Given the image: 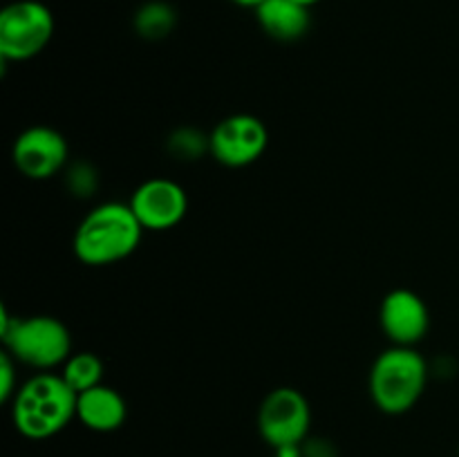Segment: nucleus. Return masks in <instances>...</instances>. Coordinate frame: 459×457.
Returning a JSON list of instances; mask_svg holds the SVG:
<instances>
[{
  "label": "nucleus",
  "mask_w": 459,
  "mask_h": 457,
  "mask_svg": "<svg viewBox=\"0 0 459 457\" xmlns=\"http://www.w3.org/2000/svg\"><path fill=\"white\" fill-rule=\"evenodd\" d=\"M143 227L130 204L106 202L99 204L81 220L74 231L72 249L88 267H106L126 260L137 251Z\"/></svg>",
  "instance_id": "f257e3e1"
},
{
  "label": "nucleus",
  "mask_w": 459,
  "mask_h": 457,
  "mask_svg": "<svg viewBox=\"0 0 459 457\" xmlns=\"http://www.w3.org/2000/svg\"><path fill=\"white\" fill-rule=\"evenodd\" d=\"M76 419V392L61 375L40 372L18 385L12 399V421L25 439L43 442Z\"/></svg>",
  "instance_id": "f03ea898"
},
{
  "label": "nucleus",
  "mask_w": 459,
  "mask_h": 457,
  "mask_svg": "<svg viewBox=\"0 0 459 457\" xmlns=\"http://www.w3.org/2000/svg\"><path fill=\"white\" fill-rule=\"evenodd\" d=\"M429 384V363L415 348L393 345L375 358L368 390L370 399L385 415L412 410Z\"/></svg>",
  "instance_id": "7ed1b4c3"
},
{
  "label": "nucleus",
  "mask_w": 459,
  "mask_h": 457,
  "mask_svg": "<svg viewBox=\"0 0 459 457\" xmlns=\"http://www.w3.org/2000/svg\"><path fill=\"white\" fill-rule=\"evenodd\" d=\"M0 334L7 352L18 363L36 370H52L63 366L72 354V334L65 323L45 314L12 318L3 307Z\"/></svg>",
  "instance_id": "20e7f679"
},
{
  "label": "nucleus",
  "mask_w": 459,
  "mask_h": 457,
  "mask_svg": "<svg viewBox=\"0 0 459 457\" xmlns=\"http://www.w3.org/2000/svg\"><path fill=\"white\" fill-rule=\"evenodd\" d=\"M54 13L39 0H16L0 12V58L22 63L39 56L54 36Z\"/></svg>",
  "instance_id": "39448f33"
},
{
  "label": "nucleus",
  "mask_w": 459,
  "mask_h": 457,
  "mask_svg": "<svg viewBox=\"0 0 459 457\" xmlns=\"http://www.w3.org/2000/svg\"><path fill=\"white\" fill-rule=\"evenodd\" d=\"M312 408L300 390L282 385L272 390L258 408V433L267 446L299 448L309 437Z\"/></svg>",
  "instance_id": "423d86ee"
},
{
  "label": "nucleus",
  "mask_w": 459,
  "mask_h": 457,
  "mask_svg": "<svg viewBox=\"0 0 459 457\" xmlns=\"http://www.w3.org/2000/svg\"><path fill=\"white\" fill-rule=\"evenodd\" d=\"M269 146V130L258 116H224L209 134V155L227 168H245L263 157Z\"/></svg>",
  "instance_id": "0eeeda50"
},
{
  "label": "nucleus",
  "mask_w": 459,
  "mask_h": 457,
  "mask_svg": "<svg viewBox=\"0 0 459 457\" xmlns=\"http://www.w3.org/2000/svg\"><path fill=\"white\" fill-rule=\"evenodd\" d=\"M128 204L143 231H169L186 218L188 197L173 179L152 177L134 188Z\"/></svg>",
  "instance_id": "6e6552de"
},
{
  "label": "nucleus",
  "mask_w": 459,
  "mask_h": 457,
  "mask_svg": "<svg viewBox=\"0 0 459 457\" xmlns=\"http://www.w3.org/2000/svg\"><path fill=\"white\" fill-rule=\"evenodd\" d=\"M67 155L70 148L65 137L49 125H31L22 130L12 148V160L18 173L36 182L61 173L63 166L67 164Z\"/></svg>",
  "instance_id": "1a4fd4ad"
},
{
  "label": "nucleus",
  "mask_w": 459,
  "mask_h": 457,
  "mask_svg": "<svg viewBox=\"0 0 459 457\" xmlns=\"http://www.w3.org/2000/svg\"><path fill=\"white\" fill-rule=\"evenodd\" d=\"M379 323L390 343L415 348V343H420L429 334L430 312L420 294L399 287L381 300Z\"/></svg>",
  "instance_id": "9d476101"
},
{
  "label": "nucleus",
  "mask_w": 459,
  "mask_h": 457,
  "mask_svg": "<svg viewBox=\"0 0 459 457\" xmlns=\"http://www.w3.org/2000/svg\"><path fill=\"white\" fill-rule=\"evenodd\" d=\"M76 419L94 433H115L128 419V403L110 385H94L76 394Z\"/></svg>",
  "instance_id": "9b49d317"
},
{
  "label": "nucleus",
  "mask_w": 459,
  "mask_h": 457,
  "mask_svg": "<svg viewBox=\"0 0 459 457\" xmlns=\"http://www.w3.org/2000/svg\"><path fill=\"white\" fill-rule=\"evenodd\" d=\"M258 25L269 39L281 43H294L309 31L312 16L309 7L296 3V0H264L255 7Z\"/></svg>",
  "instance_id": "f8f14e48"
},
{
  "label": "nucleus",
  "mask_w": 459,
  "mask_h": 457,
  "mask_svg": "<svg viewBox=\"0 0 459 457\" xmlns=\"http://www.w3.org/2000/svg\"><path fill=\"white\" fill-rule=\"evenodd\" d=\"M137 36L146 40H161L178 25V12L164 0H151L137 9L133 18Z\"/></svg>",
  "instance_id": "ddd939ff"
},
{
  "label": "nucleus",
  "mask_w": 459,
  "mask_h": 457,
  "mask_svg": "<svg viewBox=\"0 0 459 457\" xmlns=\"http://www.w3.org/2000/svg\"><path fill=\"white\" fill-rule=\"evenodd\" d=\"M61 376L65 384L74 390L76 394L85 392V390L94 388L101 384L103 379V361L94 352H76L70 354L65 363H63Z\"/></svg>",
  "instance_id": "4468645a"
},
{
  "label": "nucleus",
  "mask_w": 459,
  "mask_h": 457,
  "mask_svg": "<svg viewBox=\"0 0 459 457\" xmlns=\"http://www.w3.org/2000/svg\"><path fill=\"white\" fill-rule=\"evenodd\" d=\"M169 151L173 152L175 160H184V161L200 160V155L211 152L209 137L202 134L200 130L179 128L169 137Z\"/></svg>",
  "instance_id": "2eb2a0df"
},
{
  "label": "nucleus",
  "mask_w": 459,
  "mask_h": 457,
  "mask_svg": "<svg viewBox=\"0 0 459 457\" xmlns=\"http://www.w3.org/2000/svg\"><path fill=\"white\" fill-rule=\"evenodd\" d=\"M0 376H3L0 399H3V401H12L18 388H16V372H13V361L9 352H3V357H0Z\"/></svg>",
  "instance_id": "dca6fc26"
},
{
  "label": "nucleus",
  "mask_w": 459,
  "mask_h": 457,
  "mask_svg": "<svg viewBox=\"0 0 459 457\" xmlns=\"http://www.w3.org/2000/svg\"><path fill=\"white\" fill-rule=\"evenodd\" d=\"M303 457H339V448L325 437H307L300 444Z\"/></svg>",
  "instance_id": "f3484780"
},
{
  "label": "nucleus",
  "mask_w": 459,
  "mask_h": 457,
  "mask_svg": "<svg viewBox=\"0 0 459 457\" xmlns=\"http://www.w3.org/2000/svg\"><path fill=\"white\" fill-rule=\"evenodd\" d=\"M272 457H303V453H300V446L299 448H278V451H273Z\"/></svg>",
  "instance_id": "a211bd4d"
},
{
  "label": "nucleus",
  "mask_w": 459,
  "mask_h": 457,
  "mask_svg": "<svg viewBox=\"0 0 459 457\" xmlns=\"http://www.w3.org/2000/svg\"><path fill=\"white\" fill-rule=\"evenodd\" d=\"M231 3L240 4V7H251V9H255L260 3H264V0H231Z\"/></svg>",
  "instance_id": "6ab92c4d"
},
{
  "label": "nucleus",
  "mask_w": 459,
  "mask_h": 457,
  "mask_svg": "<svg viewBox=\"0 0 459 457\" xmlns=\"http://www.w3.org/2000/svg\"><path fill=\"white\" fill-rule=\"evenodd\" d=\"M296 3H300V4H305V7H312V4H316V3H321V0H296Z\"/></svg>",
  "instance_id": "aec40b11"
},
{
  "label": "nucleus",
  "mask_w": 459,
  "mask_h": 457,
  "mask_svg": "<svg viewBox=\"0 0 459 457\" xmlns=\"http://www.w3.org/2000/svg\"><path fill=\"white\" fill-rule=\"evenodd\" d=\"M457 457H459V448H457Z\"/></svg>",
  "instance_id": "412c9836"
}]
</instances>
